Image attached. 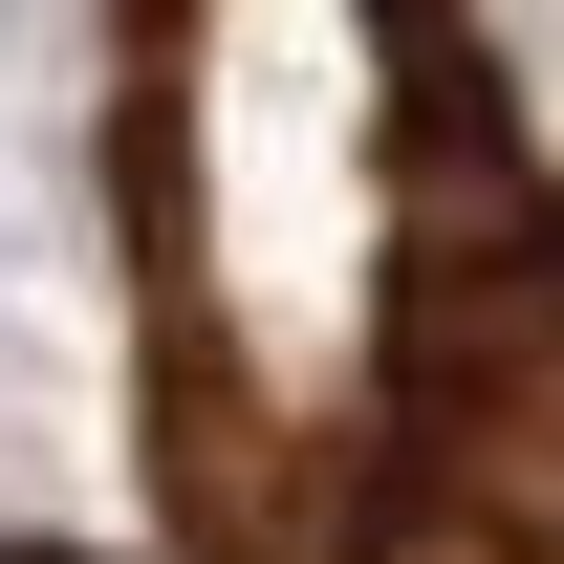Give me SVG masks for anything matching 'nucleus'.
I'll return each instance as SVG.
<instances>
[{
    "mask_svg": "<svg viewBox=\"0 0 564 564\" xmlns=\"http://www.w3.org/2000/svg\"><path fill=\"white\" fill-rule=\"evenodd\" d=\"M109 217L174 564H564V174L478 0H109Z\"/></svg>",
    "mask_w": 564,
    "mask_h": 564,
    "instance_id": "nucleus-1",
    "label": "nucleus"
},
{
    "mask_svg": "<svg viewBox=\"0 0 564 564\" xmlns=\"http://www.w3.org/2000/svg\"><path fill=\"white\" fill-rule=\"evenodd\" d=\"M0 564H87V543H0Z\"/></svg>",
    "mask_w": 564,
    "mask_h": 564,
    "instance_id": "nucleus-2",
    "label": "nucleus"
}]
</instances>
